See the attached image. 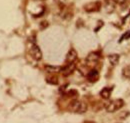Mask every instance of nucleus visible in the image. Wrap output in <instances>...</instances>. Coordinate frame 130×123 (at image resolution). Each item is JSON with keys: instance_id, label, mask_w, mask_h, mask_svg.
Returning <instances> with one entry per match:
<instances>
[{"instance_id": "1", "label": "nucleus", "mask_w": 130, "mask_h": 123, "mask_svg": "<svg viewBox=\"0 0 130 123\" xmlns=\"http://www.w3.org/2000/svg\"><path fill=\"white\" fill-rule=\"evenodd\" d=\"M67 109L73 113H78V114H83L87 111L88 109V106L85 102L83 101H80V100H72L69 104H68V107Z\"/></svg>"}, {"instance_id": "2", "label": "nucleus", "mask_w": 130, "mask_h": 123, "mask_svg": "<svg viewBox=\"0 0 130 123\" xmlns=\"http://www.w3.org/2000/svg\"><path fill=\"white\" fill-rule=\"evenodd\" d=\"M123 106H124V101H123L122 99H120V98H118V99H113V100H111L110 102L106 103V105H105V110H106L107 112H109V113H113L115 111H118L119 109H121Z\"/></svg>"}, {"instance_id": "3", "label": "nucleus", "mask_w": 130, "mask_h": 123, "mask_svg": "<svg viewBox=\"0 0 130 123\" xmlns=\"http://www.w3.org/2000/svg\"><path fill=\"white\" fill-rule=\"evenodd\" d=\"M29 54L36 61H39V60L42 59V51L39 48V46L37 44H35V43H32L29 47Z\"/></svg>"}, {"instance_id": "4", "label": "nucleus", "mask_w": 130, "mask_h": 123, "mask_svg": "<svg viewBox=\"0 0 130 123\" xmlns=\"http://www.w3.org/2000/svg\"><path fill=\"white\" fill-rule=\"evenodd\" d=\"M101 8V3L99 1L89 2L84 6V10L87 12H97Z\"/></svg>"}, {"instance_id": "5", "label": "nucleus", "mask_w": 130, "mask_h": 123, "mask_svg": "<svg viewBox=\"0 0 130 123\" xmlns=\"http://www.w3.org/2000/svg\"><path fill=\"white\" fill-rule=\"evenodd\" d=\"M76 68V65L75 63H67L64 67H61V73L64 75V76H69L70 74H72L74 72Z\"/></svg>"}, {"instance_id": "6", "label": "nucleus", "mask_w": 130, "mask_h": 123, "mask_svg": "<svg viewBox=\"0 0 130 123\" xmlns=\"http://www.w3.org/2000/svg\"><path fill=\"white\" fill-rule=\"evenodd\" d=\"M99 59H100V54L98 52H91L86 57V62L88 65H95L96 63H98Z\"/></svg>"}, {"instance_id": "7", "label": "nucleus", "mask_w": 130, "mask_h": 123, "mask_svg": "<svg viewBox=\"0 0 130 123\" xmlns=\"http://www.w3.org/2000/svg\"><path fill=\"white\" fill-rule=\"evenodd\" d=\"M77 59V52L74 48H70L66 55V62L67 63H74Z\"/></svg>"}, {"instance_id": "8", "label": "nucleus", "mask_w": 130, "mask_h": 123, "mask_svg": "<svg viewBox=\"0 0 130 123\" xmlns=\"http://www.w3.org/2000/svg\"><path fill=\"white\" fill-rule=\"evenodd\" d=\"M87 78H88V80H89L90 82H95V81H97L98 78H99V73H98V71L95 70V69L90 70V71L87 73Z\"/></svg>"}, {"instance_id": "9", "label": "nucleus", "mask_w": 130, "mask_h": 123, "mask_svg": "<svg viewBox=\"0 0 130 123\" xmlns=\"http://www.w3.org/2000/svg\"><path fill=\"white\" fill-rule=\"evenodd\" d=\"M111 93H112V88L111 87H104L100 91V96L104 99H108V98H110Z\"/></svg>"}, {"instance_id": "10", "label": "nucleus", "mask_w": 130, "mask_h": 123, "mask_svg": "<svg viewBox=\"0 0 130 123\" xmlns=\"http://www.w3.org/2000/svg\"><path fill=\"white\" fill-rule=\"evenodd\" d=\"M45 70L48 73H57L61 71V67L59 66H53V65H45Z\"/></svg>"}, {"instance_id": "11", "label": "nucleus", "mask_w": 130, "mask_h": 123, "mask_svg": "<svg viewBox=\"0 0 130 123\" xmlns=\"http://www.w3.org/2000/svg\"><path fill=\"white\" fill-rule=\"evenodd\" d=\"M119 59H120V56L118 54H111V55L108 56V60H109L110 64L112 66H115L119 62Z\"/></svg>"}, {"instance_id": "12", "label": "nucleus", "mask_w": 130, "mask_h": 123, "mask_svg": "<svg viewBox=\"0 0 130 123\" xmlns=\"http://www.w3.org/2000/svg\"><path fill=\"white\" fill-rule=\"evenodd\" d=\"M122 74H123V76L125 77V78L130 79V64L129 65H127V66H125V67L123 68V70H122Z\"/></svg>"}, {"instance_id": "13", "label": "nucleus", "mask_w": 130, "mask_h": 123, "mask_svg": "<svg viewBox=\"0 0 130 123\" xmlns=\"http://www.w3.org/2000/svg\"><path fill=\"white\" fill-rule=\"evenodd\" d=\"M47 82L48 83H51V84H58V80H57V77H48L47 78Z\"/></svg>"}, {"instance_id": "14", "label": "nucleus", "mask_w": 130, "mask_h": 123, "mask_svg": "<svg viewBox=\"0 0 130 123\" xmlns=\"http://www.w3.org/2000/svg\"><path fill=\"white\" fill-rule=\"evenodd\" d=\"M56 3H58L59 5H62V4H64L65 2H66V0H54Z\"/></svg>"}, {"instance_id": "15", "label": "nucleus", "mask_w": 130, "mask_h": 123, "mask_svg": "<svg viewBox=\"0 0 130 123\" xmlns=\"http://www.w3.org/2000/svg\"><path fill=\"white\" fill-rule=\"evenodd\" d=\"M115 1H117V2H119V3H123V2H125V0H115Z\"/></svg>"}]
</instances>
